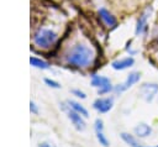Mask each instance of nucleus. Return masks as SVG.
I'll return each mask as SVG.
<instances>
[{
	"label": "nucleus",
	"instance_id": "obj_1",
	"mask_svg": "<svg viewBox=\"0 0 158 147\" xmlns=\"http://www.w3.org/2000/svg\"><path fill=\"white\" fill-rule=\"evenodd\" d=\"M94 58L93 49L85 43H75L65 54L67 64L74 68H86L91 64Z\"/></svg>",
	"mask_w": 158,
	"mask_h": 147
},
{
	"label": "nucleus",
	"instance_id": "obj_2",
	"mask_svg": "<svg viewBox=\"0 0 158 147\" xmlns=\"http://www.w3.org/2000/svg\"><path fill=\"white\" fill-rule=\"evenodd\" d=\"M33 43L43 49H48L56 44L58 41V33L51 28L46 27H40L35 33H33Z\"/></svg>",
	"mask_w": 158,
	"mask_h": 147
},
{
	"label": "nucleus",
	"instance_id": "obj_3",
	"mask_svg": "<svg viewBox=\"0 0 158 147\" xmlns=\"http://www.w3.org/2000/svg\"><path fill=\"white\" fill-rule=\"evenodd\" d=\"M152 14V7L148 6L146 7L138 16L137 21H136V26H135V35L136 36H141L143 33L147 32L148 30V19Z\"/></svg>",
	"mask_w": 158,
	"mask_h": 147
},
{
	"label": "nucleus",
	"instance_id": "obj_4",
	"mask_svg": "<svg viewBox=\"0 0 158 147\" xmlns=\"http://www.w3.org/2000/svg\"><path fill=\"white\" fill-rule=\"evenodd\" d=\"M91 85L99 89L98 91H99L100 95H102L105 93H109V91H111L114 89L112 85H111V80L107 77L96 75V74H94L91 77Z\"/></svg>",
	"mask_w": 158,
	"mask_h": 147
},
{
	"label": "nucleus",
	"instance_id": "obj_5",
	"mask_svg": "<svg viewBox=\"0 0 158 147\" xmlns=\"http://www.w3.org/2000/svg\"><path fill=\"white\" fill-rule=\"evenodd\" d=\"M139 94L147 103H151L156 98V95H158V84L157 83H143L139 86Z\"/></svg>",
	"mask_w": 158,
	"mask_h": 147
},
{
	"label": "nucleus",
	"instance_id": "obj_6",
	"mask_svg": "<svg viewBox=\"0 0 158 147\" xmlns=\"http://www.w3.org/2000/svg\"><path fill=\"white\" fill-rule=\"evenodd\" d=\"M139 78H141V73H139V72H131V73L127 75L126 80H125L122 84L116 85V86L114 88V90H115L116 93H122V91L127 90L128 88H131L133 84H136V83L139 80Z\"/></svg>",
	"mask_w": 158,
	"mask_h": 147
},
{
	"label": "nucleus",
	"instance_id": "obj_7",
	"mask_svg": "<svg viewBox=\"0 0 158 147\" xmlns=\"http://www.w3.org/2000/svg\"><path fill=\"white\" fill-rule=\"evenodd\" d=\"M112 104H114V99L112 98H99L96 99L94 103H93V107L100 112V114H105L107 111L111 110L112 107Z\"/></svg>",
	"mask_w": 158,
	"mask_h": 147
},
{
	"label": "nucleus",
	"instance_id": "obj_8",
	"mask_svg": "<svg viewBox=\"0 0 158 147\" xmlns=\"http://www.w3.org/2000/svg\"><path fill=\"white\" fill-rule=\"evenodd\" d=\"M98 15H99V17H100V20L107 26V27H116V25H117V19H116V16H114V14L112 12H110L106 7H100L99 10H98Z\"/></svg>",
	"mask_w": 158,
	"mask_h": 147
},
{
	"label": "nucleus",
	"instance_id": "obj_9",
	"mask_svg": "<svg viewBox=\"0 0 158 147\" xmlns=\"http://www.w3.org/2000/svg\"><path fill=\"white\" fill-rule=\"evenodd\" d=\"M67 115H68V117L70 119V121L73 122V125L75 126L77 130L81 131V130L85 128V121H84V119L80 114H78L77 111H74L73 109L69 107V110H67Z\"/></svg>",
	"mask_w": 158,
	"mask_h": 147
},
{
	"label": "nucleus",
	"instance_id": "obj_10",
	"mask_svg": "<svg viewBox=\"0 0 158 147\" xmlns=\"http://www.w3.org/2000/svg\"><path fill=\"white\" fill-rule=\"evenodd\" d=\"M135 64V58L128 56V57H125V58H121V59H116L111 63V67L115 69V70H125L130 67H132Z\"/></svg>",
	"mask_w": 158,
	"mask_h": 147
},
{
	"label": "nucleus",
	"instance_id": "obj_11",
	"mask_svg": "<svg viewBox=\"0 0 158 147\" xmlns=\"http://www.w3.org/2000/svg\"><path fill=\"white\" fill-rule=\"evenodd\" d=\"M94 127H95L96 138H98V141L100 142V145L104 146V147H109V145H110V143H109V140H107L106 136L104 135V124H102V120L96 119Z\"/></svg>",
	"mask_w": 158,
	"mask_h": 147
},
{
	"label": "nucleus",
	"instance_id": "obj_12",
	"mask_svg": "<svg viewBox=\"0 0 158 147\" xmlns=\"http://www.w3.org/2000/svg\"><path fill=\"white\" fill-rule=\"evenodd\" d=\"M133 132L135 135L138 137V138H147L148 136H151L152 133V127L144 122H141L138 124L137 126H135L133 128Z\"/></svg>",
	"mask_w": 158,
	"mask_h": 147
},
{
	"label": "nucleus",
	"instance_id": "obj_13",
	"mask_svg": "<svg viewBox=\"0 0 158 147\" xmlns=\"http://www.w3.org/2000/svg\"><path fill=\"white\" fill-rule=\"evenodd\" d=\"M67 104H68V106H69L70 109H73L74 111H77L78 114H80L83 117H88V116H89L88 110H86L81 104H79V103H77V101H74V100H68Z\"/></svg>",
	"mask_w": 158,
	"mask_h": 147
},
{
	"label": "nucleus",
	"instance_id": "obj_14",
	"mask_svg": "<svg viewBox=\"0 0 158 147\" xmlns=\"http://www.w3.org/2000/svg\"><path fill=\"white\" fill-rule=\"evenodd\" d=\"M121 138H122L130 147H143V146L137 141L136 137H133L132 135H130V133H127V132H122V133H121Z\"/></svg>",
	"mask_w": 158,
	"mask_h": 147
},
{
	"label": "nucleus",
	"instance_id": "obj_15",
	"mask_svg": "<svg viewBox=\"0 0 158 147\" xmlns=\"http://www.w3.org/2000/svg\"><path fill=\"white\" fill-rule=\"evenodd\" d=\"M30 63H31V65H33L36 68H40V69H48L49 68V64L46 61L40 59L37 57H30Z\"/></svg>",
	"mask_w": 158,
	"mask_h": 147
},
{
	"label": "nucleus",
	"instance_id": "obj_16",
	"mask_svg": "<svg viewBox=\"0 0 158 147\" xmlns=\"http://www.w3.org/2000/svg\"><path fill=\"white\" fill-rule=\"evenodd\" d=\"M44 83H46L48 86H51V88H56V89H59V88H60V84H59L58 82H56V80H53V79H49V78H44Z\"/></svg>",
	"mask_w": 158,
	"mask_h": 147
},
{
	"label": "nucleus",
	"instance_id": "obj_17",
	"mask_svg": "<svg viewBox=\"0 0 158 147\" xmlns=\"http://www.w3.org/2000/svg\"><path fill=\"white\" fill-rule=\"evenodd\" d=\"M72 93H73V94H74L75 96H78V98H81V99H85V98H86L85 93L80 91L79 89H73V90H72Z\"/></svg>",
	"mask_w": 158,
	"mask_h": 147
},
{
	"label": "nucleus",
	"instance_id": "obj_18",
	"mask_svg": "<svg viewBox=\"0 0 158 147\" xmlns=\"http://www.w3.org/2000/svg\"><path fill=\"white\" fill-rule=\"evenodd\" d=\"M30 110H31L32 114H38V109H37V106H36V104L33 101L30 103Z\"/></svg>",
	"mask_w": 158,
	"mask_h": 147
},
{
	"label": "nucleus",
	"instance_id": "obj_19",
	"mask_svg": "<svg viewBox=\"0 0 158 147\" xmlns=\"http://www.w3.org/2000/svg\"><path fill=\"white\" fill-rule=\"evenodd\" d=\"M153 40H154L156 44L158 46V30H156V32H154V35H153Z\"/></svg>",
	"mask_w": 158,
	"mask_h": 147
},
{
	"label": "nucleus",
	"instance_id": "obj_20",
	"mask_svg": "<svg viewBox=\"0 0 158 147\" xmlns=\"http://www.w3.org/2000/svg\"><path fill=\"white\" fill-rule=\"evenodd\" d=\"M40 147H52V146L48 145V143H46V142H43V143H40Z\"/></svg>",
	"mask_w": 158,
	"mask_h": 147
},
{
	"label": "nucleus",
	"instance_id": "obj_21",
	"mask_svg": "<svg viewBox=\"0 0 158 147\" xmlns=\"http://www.w3.org/2000/svg\"><path fill=\"white\" fill-rule=\"evenodd\" d=\"M143 147H144V146H143ZM153 147H158V145H157V146H153Z\"/></svg>",
	"mask_w": 158,
	"mask_h": 147
},
{
	"label": "nucleus",
	"instance_id": "obj_22",
	"mask_svg": "<svg viewBox=\"0 0 158 147\" xmlns=\"http://www.w3.org/2000/svg\"><path fill=\"white\" fill-rule=\"evenodd\" d=\"M157 96H158V95H157Z\"/></svg>",
	"mask_w": 158,
	"mask_h": 147
}]
</instances>
